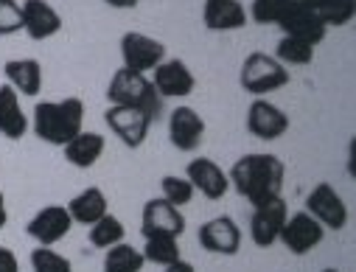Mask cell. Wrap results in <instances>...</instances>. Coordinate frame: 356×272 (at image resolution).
<instances>
[{"instance_id": "obj_1", "label": "cell", "mask_w": 356, "mask_h": 272, "mask_svg": "<svg viewBox=\"0 0 356 272\" xmlns=\"http://www.w3.org/2000/svg\"><path fill=\"white\" fill-rule=\"evenodd\" d=\"M284 177H286L284 160L270 152H250L238 157L227 174L230 189H236V194L244 197L252 208L278 200L284 194Z\"/></svg>"}, {"instance_id": "obj_2", "label": "cell", "mask_w": 356, "mask_h": 272, "mask_svg": "<svg viewBox=\"0 0 356 272\" xmlns=\"http://www.w3.org/2000/svg\"><path fill=\"white\" fill-rule=\"evenodd\" d=\"M84 129V102L70 96L62 102H40L34 107V135L51 146H65Z\"/></svg>"}, {"instance_id": "obj_3", "label": "cell", "mask_w": 356, "mask_h": 272, "mask_svg": "<svg viewBox=\"0 0 356 272\" xmlns=\"http://www.w3.org/2000/svg\"><path fill=\"white\" fill-rule=\"evenodd\" d=\"M107 102L121 104V107L143 110L152 121H157L160 113H163V99L157 96L152 79L146 73H135V70H127V67L113 73V79L107 84Z\"/></svg>"}, {"instance_id": "obj_4", "label": "cell", "mask_w": 356, "mask_h": 272, "mask_svg": "<svg viewBox=\"0 0 356 272\" xmlns=\"http://www.w3.org/2000/svg\"><path fill=\"white\" fill-rule=\"evenodd\" d=\"M238 84L244 93H252L258 99H264L266 93H275V90L289 84V70L286 65H281L273 54L264 51H252L250 56H244L241 70H238Z\"/></svg>"}, {"instance_id": "obj_5", "label": "cell", "mask_w": 356, "mask_h": 272, "mask_svg": "<svg viewBox=\"0 0 356 272\" xmlns=\"http://www.w3.org/2000/svg\"><path fill=\"white\" fill-rule=\"evenodd\" d=\"M104 121L127 149H140L149 138L152 124H154L143 110L121 107V104H110L107 113H104Z\"/></svg>"}, {"instance_id": "obj_6", "label": "cell", "mask_w": 356, "mask_h": 272, "mask_svg": "<svg viewBox=\"0 0 356 272\" xmlns=\"http://www.w3.org/2000/svg\"><path fill=\"white\" fill-rule=\"evenodd\" d=\"M325 239V227L309 214V211H298V214H289L284 227H281V236L278 241L292 253V255H306L312 253L317 244H323Z\"/></svg>"}, {"instance_id": "obj_7", "label": "cell", "mask_w": 356, "mask_h": 272, "mask_svg": "<svg viewBox=\"0 0 356 272\" xmlns=\"http://www.w3.org/2000/svg\"><path fill=\"white\" fill-rule=\"evenodd\" d=\"M165 59V45L149 34L140 31H127L121 37V62L127 70L135 73H149Z\"/></svg>"}, {"instance_id": "obj_8", "label": "cell", "mask_w": 356, "mask_h": 272, "mask_svg": "<svg viewBox=\"0 0 356 272\" xmlns=\"http://www.w3.org/2000/svg\"><path fill=\"white\" fill-rule=\"evenodd\" d=\"M306 211L325 227V230H342L348 225V205L337 194L331 183H317L306 197Z\"/></svg>"}, {"instance_id": "obj_9", "label": "cell", "mask_w": 356, "mask_h": 272, "mask_svg": "<svg viewBox=\"0 0 356 272\" xmlns=\"http://www.w3.org/2000/svg\"><path fill=\"white\" fill-rule=\"evenodd\" d=\"M140 233H143V239L146 236H177L180 239L186 233V216L177 205L165 202L163 197H154L143 205Z\"/></svg>"}, {"instance_id": "obj_10", "label": "cell", "mask_w": 356, "mask_h": 272, "mask_svg": "<svg viewBox=\"0 0 356 272\" xmlns=\"http://www.w3.org/2000/svg\"><path fill=\"white\" fill-rule=\"evenodd\" d=\"M152 84L160 99H186L194 93L197 79L183 59H163L152 70Z\"/></svg>"}, {"instance_id": "obj_11", "label": "cell", "mask_w": 356, "mask_h": 272, "mask_svg": "<svg viewBox=\"0 0 356 272\" xmlns=\"http://www.w3.org/2000/svg\"><path fill=\"white\" fill-rule=\"evenodd\" d=\"M289 216V208L284 202V197L278 200H270L264 205H255L252 208V216H250V239L255 247H273L281 236V227Z\"/></svg>"}, {"instance_id": "obj_12", "label": "cell", "mask_w": 356, "mask_h": 272, "mask_svg": "<svg viewBox=\"0 0 356 272\" xmlns=\"http://www.w3.org/2000/svg\"><path fill=\"white\" fill-rule=\"evenodd\" d=\"M70 227H73V219H70V214H67L65 205H45V208H40V211L29 219L26 233H29L37 244L54 247V244H59V241L70 233Z\"/></svg>"}, {"instance_id": "obj_13", "label": "cell", "mask_w": 356, "mask_h": 272, "mask_svg": "<svg viewBox=\"0 0 356 272\" xmlns=\"http://www.w3.org/2000/svg\"><path fill=\"white\" fill-rule=\"evenodd\" d=\"M247 132L258 141H278L289 132V115L266 99H255L247 110Z\"/></svg>"}, {"instance_id": "obj_14", "label": "cell", "mask_w": 356, "mask_h": 272, "mask_svg": "<svg viewBox=\"0 0 356 272\" xmlns=\"http://www.w3.org/2000/svg\"><path fill=\"white\" fill-rule=\"evenodd\" d=\"M278 29L284 31V37H295V40L309 42V45H314V48H317V45L325 40V34H328V29H325V23L320 20V15H317L312 6L300 3V0H295V3L289 6V12L284 15V20L278 23Z\"/></svg>"}, {"instance_id": "obj_15", "label": "cell", "mask_w": 356, "mask_h": 272, "mask_svg": "<svg viewBox=\"0 0 356 272\" xmlns=\"http://www.w3.org/2000/svg\"><path fill=\"white\" fill-rule=\"evenodd\" d=\"M168 138L174 149L180 152H197L205 141V118L194 107H174L168 115Z\"/></svg>"}, {"instance_id": "obj_16", "label": "cell", "mask_w": 356, "mask_h": 272, "mask_svg": "<svg viewBox=\"0 0 356 272\" xmlns=\"http://www.w3.org/2000/svg\"><path fill=\"white\" fill-rule=\"evenodd\" d=\"M197 239H200V244L208 253H216V255H236L241 250V227L236 225L233 216H213V219H208L200 227Z\"/></svg>"}, {"instance_id": "obj_17", "label": "cell", "mask_w": 356, "mask_h": 272, "mask_svg": "<svg viewBox=\"0 0 356 272\" xmlns=\"http://www.w3.org/2000/svg\"><path fill=\"white\" fill-rule=\"evenodd\" d=\"M186 177L194 186V191H200L205 200H222L230 191V179L225 168L211 157H194L186 168Z\"/></svg>"}, {"instance_id": "obj_18", "label": "cell", "mask_w": 356, "mask_h": 272, "mask_svg": "<svg viewBox=\"0 0 356 272\" xmlns=\"http://www.w3.org/2000/svg\"><path fill=\"white\" fill-rule=\"evenodd\" d=\"M20 9H23V29L34 42H42L59 34L62 17L48 0H23Z\"/></svg>"}, {"instance_id": "obj_19", "label": "cell", "mask_w": 356, "mask_h": 272, "mask_svg": "<svg viewBox=\"0 0 356 272\" xmlns=\"http://www.w3.org/2000/svg\"><path fill=\"white\" fill-rule=\"evenodd\" d=\"M247 9L241 0H205L202 23L208 31H238L247 26Z\"/></svg>"}, {"instance_id": "obj_20", "label": "cell", "mask_w": 356, "mask_h": 272, "mask_svg": "<svg viewBox=\"0 0 356 272\" xmlns=\"http://www.w3.org/2000/svg\"><path fill=\"white\" fill-rule=\"evenodd\" d=\"M29 132V118L20 107V93L12 84H0V135L20 141Z\"/></svg>"}, {"instance_id": "obj_21", "label": "cell", "mask_w": 356, "mask_h": 272, "mask_svg": "<svg viewBox=\"0 0 356 272\" xmlns=\"http://www.w3.org/2000/svg\"><path fill=\"white\" fill-rule=\"evenodd\" d=\"M104 149H107L104 135H99V132H84V129H81L73 141H67V143L62 146L65 160H67L70 166H76V168H93V166L102 160Z\"/></svg>"}, {"instance_id": "obj_22", "label": "cell", "mask_w": 356, "mask_h": 272, "mask_svg": "<svg viewBox=\"0 0 356 272\" xmlns=\"http://www.w3.org/2000/svg\"><path fill=\"white\" fill-rule=\"evenodd\" d=\"M3 73L20 96H37L42 90V65H40V59H31V56L9 59L3 65Z\"/></svg>"}, {"instance_id": "obj_23", "label": "cell", "mask_w": 356, "mask_h": 272, "mask_svg": "<svg viewBox=\"0 0 356 272\" xmlns=\"http://www.w3.org/2000/svg\"><path fill=\"white\" fill-rule=\"evenodd\" d=\"M65 208H67V214H70L73 222L87 225V227H90L93 222H99L104 214H110V211H107L110 202H107L104 191L96 189V186H90V189H84L81 194H76Z\"/></svg>"}, {"instance_id": "obj_24", "label": "cell", "mask_w": 356, "mask_h": 272, "mask_svg": "<svg viewBox=\"0 0 356 272\" xmlns=\"http://www.w3.org/2000/svg\"><path fill=\"white\" fill-rule=\"evenodd\" d=\"M143 266H146V258L138 247H132L127 241H118V244L107 247L104 272H143Z\"/></svg>"}, {"instance_id": "obj_25", "label": "cell", "mask_w": 356, "mask_h": 272, "mask_svg": "<svg viewBox=\"0 0 356 272\" xmlns=\"http://www.w3.org/2000/svg\"><path fill=\"white\" fill-rule=\"evenodd\" d=\"M140 253H143L146 264H157V266H168L183 258L177 236H146V244Z\"/></svg>"}, {"instance_id": "obj_26", "label": "cell", "mask_w": 356, "mask_h": 272, "mask_svg": "<svg viewBox=\"0 0 356 272\" xmlns=\"http://www.w3.org/2000/svg\"><path fill=\"white\" fill-rule=\"evenodd\" d=\"M87 239H90L93 247L107 250V247H113V244H118V241L127 239V227H124V222L118 216L104 214L99 222L90 225V233H87Z\"/></svg>"}, {"instance_id": "obj_27", "label": "cell", "mask_w": 356, "mask_h": 272, "mask_svg": "<svg viewBox=\"0 0 356 272\" xmlns=\"http://www.w3.org/2000/svg\"><path fill=\"white\" fill-rule=\"evenodd\" d=\"M314 12H317L320 20L325 23V29H331V26L342 29V26H348V23L353 20V15H356V0H317Z\"/></svg>"}, {"instance_id": "obj_28", "label": "cell", "mask_w": 356, "mask_h": 272, "mask_svg": "<svg viewBox=\"0 0 356 272\" xmlns=\"http://www.w3.org/2000/svg\"><path fill=\"white\" fill-rule=\"evenodd\" d=\"M292 3L295 0H252L247 17L252 23H258V26H278Z\"/></svg>"}, {"instance_id": "obj_29", "label": "cell", "mask_w": 356, "mask_h": 272, "mask_svg": "<svg viewBox=\"0 0 356 272\" xmlns=\"http://www.w3.org/2000/svg\"><path fill=\"white\" fill-rule=\"evenodd\" d=\"M314 45H309V42H300V40H295V37H281V42H278V48H275V59L281 62V65H312V59H314Z\"/></svg>"}, {"instance_id": "obj_30", "label": "cell", "mask_w": 356, "mask_h": 272, "mask_svg": "<svg viewBox=\"0 0 356 272\" xmlns=\"http://www.w3.org/2000/svg\"><path fill=\"white\" fill-rule=\"evenodd\" d=\"M160 191H163V200L177 205V208H183L194 200V186L188 183V177H177V174H165L160 179Z\"/></svg>"}, {"instance_id": "obj_31", "label": "cell", "mask_w": 356, "mask_h": 272, "mask_svg": "<svg viewBox=\"0 0 356 272\" xmlns=\"http://www.w3.org/2000/svg\"><path fill=\"white\" fill-rule=\"evenodd\" d=\"M31 269L34 272H73V264L62 253L40 244L37 250H31Z\"/></svg>"}, {"instance_id": "obj_32", "label": "cell", "mask_w": 356, "mask_h": 272, "mask_svg": "<svg viewBox=\"0 0 356 272\" xmlns=\"http://www.w3.org/2000/svg\"><path fill=\"white\" fill-rule=\"evenodd\" d=\"M23 31V9L17 0H0V37Z\"/></svg>"}, {"instance_id": "obj_33", "label": "cell", "mask_w": 356, "mask_h": 272, "mask_svg": "<svg viewBox=\"0 0 356 272\" xmlns=\"http://www.w3.org/2000/svg\"><path fill=\"white\" fill-rule=\"evenodd\" d=\"M0 272H20L17 255L9 247H3V244H0Z\"/></svg>"}, {"instance_id": "obj_34", "label": "cell", "mask_w": 356, "mask_h": 272, "mask_svg": "<svg viewBox=\"0 0 356 272\" xmlns=\"http://www.w3.org/2000/svg\"><path fill=\"white\" fill-rule=\"evenodd\" d=\"M163 272H197V269H194V264H191V261L180 258V261H174V264L163 266Z\"/></svg>"}, {"instance_id": "obj_35", "label": "cell", "mask_w": 356, "mask_h": 272, "mask_svg": "<svg viewBox=\"0 0 356 272\" xmlns=\"http://www.w3.org/2000/svg\"><path fill=\"white\" fill-rule=\"evenodd\" d=\"M107 6H113V9H135L140 0H104Z\"/></svg>"}, {"instance_id": "obj_36", "label": "cell", "mask_w": 356, "mask_h": 272, "mask_svg": "<svg viewBox=\"0 0 356 272\" xmlns=\"http://www.w3.org/2000/svg\"><path fill=\"white\" fill-rule=\"evenodd\" d=\"M6 222H9V211H6V197H3V191H0V230L6 227Z\"/></svg>"}, {"instance_id": "obj_37", "label": "cell", "mask_w": 356, "mask_h": 272, "mask_svg": "<svg viewBox=\"0 0 356 272\" xmlns=\"http://www.w3.org/2000/svg\"><path fill=\"white\" fill-rule=\"evenodd\" d=\"M300 3H306V6H312V9H314V6H317V0H300Z\"/></svg>"}, {"instance_id": "obj_38", "label": "cell", "mask_w": 356, "mask_h": 272, "mask_svg": "<svg viewBox=\"0 0 356 272\" xmlns=\"http://www.w3.org/2000/svg\"><path fill=\"white\" fill-rule=\"evenodd\" d=\"M323 272H339V269H334V266H328V269H323Z\"/></svg>"}]
</instances>
